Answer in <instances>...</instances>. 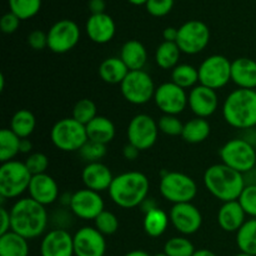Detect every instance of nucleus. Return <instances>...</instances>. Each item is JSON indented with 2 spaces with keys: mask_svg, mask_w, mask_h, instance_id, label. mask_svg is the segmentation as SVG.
I'll list each match as a JSON object with an SVG mask.
<instances>
[{
  "mask_svg": "<svg viewBox=\"0 0 256 256\" xmlns=\"http://www.w3.org/2000/svg\"><path fill=\"white\" fill-rule=\"evenodd\" d=\"M155 82L152 75L145 70H132L129 72L120 84V92L122 98L132 105L148 104L154 100Z\"/></svg>",
  "mask_w": 256,
  "mask_h": 256,
  "instance_id": "9",
  "label": "nucleus"
},
{
  "mask_svg": "<svg viewBox=\"0 0 256 256\" xmlns=\"http://www.w3.org/2000/svg\"><path fill=\"white\" fill-rule=\"evenodd\" d=\"M0 219H2L0 235L12 232V218H10V210H8L4 205H2V208H0Z\"/></svg>",
  "mask_w": 256,
  "mask_h": 256,
  "instance_id": "47",
  "label": "nucleus"
},
{
  "mask_svg": "<svg viewBox=\"0 0 256 256\" xmlns=\"http://www.w3.org/2000/svg\"><path fill=\"white\" fill-rule=\"evenodd\" d=\"M50 140L60 152H79L89 138L84 124L76 122L74 118H62L50 129Z\"/></svg>",
  "mask_w": 256,
  "mask_h": 256,
  "instance_id": "5",
  "label": "nucleus"
},
{
  "mask_svg": "<svg viewBox=\"0 0 256 256\" xmlns=\"http://www.w3.org/2000/svg\"><path fill=\"white\" fill-rule=\"evenodd\" d=\"M159 190L166 202L175 204L192 202L198 194V184L192 176L180 172H162Z\"/></svg>",
  "mask_w": 256,
  "mask_h": 256,
  "instance_id": "6",
  "label": "nucleus"
},
{
  "mask_svg": "<svg viewBox=\"0 0 256 256\" xmlns=\"http://www.w3.org/2000/svg\"><path fill=\"white\" fill-rule=\"evenodd\" d=\"M179 29L176 44L182 52L186 55L200 54L210 42V29L204 22L189 20Z\"/></svg>",
  "mask_w": 256,
  "mask_h": 256,
  "instance_id": "12",
  "label": "nucleus"
},
{
  "mask_svg": "<svg viewBox=\"0 0 256 256\" xmlns=\"http://www.w3.org/2000/svg\"><path fill=\"white\" fill-rule=\"evenodd\" d=\"M28 45L32 49L36 50H44L48 48V32H44L42 30H32L29 35H28Z\"/></svg>",
  "mask_w": 256,
  "mask_h": 256,
  "instance_id": "45",
  "label": "nucleus"
},
{
  "mask_svg": "<svg viewBox=\"0 0 256 256\" xmlns=\"http://www.w3.org/2000/svg\"><path fill=\"white\" fill-rule=\"evenodd\" d=\"M69 210L78 219L94 222L105 210V202L100 192L85 188L72 192Z\"/></svg>",
  "mask_w": 256,
  "mask_h": 256,
  "instance_id": "14",
  "label": "nucleus"
},
{
  "mask_svg": "<svg viewBox=\"0 0 256 256\" xmlns=\"http://www.w3.org/2000/svg\"><path fill=\"white\" fill-rule=\"evenodd\" d=\"M202 182L205 189L222 202L239 200L242 190L246 186L244 174L222 162L210 165L205 170Z\"/></svg>",
  "mask_w": 256,
  "mask_h": 256,
  "instance_id": "3",
  "label": "nucleus"
},
{
  "mask_svg": "<svg viewBox=\"0 0 256 256\" xmlns=\"http://www.w3.org/2000/svg\"><path fill=\"white\" fill-rule=\"evenodd\" d=\"M82 180L86 189L102 192L109 190L114 180V175L104 162H88L82 172Z\"/></svg>",
  "mask_w": 256,
  "mask_h": 256,
  "instance_id": "22",
  "label": "nucleus"
},
{
  "mask_svg": "<svg viewBox=\"0 0 256 256\" xmlns=\"http://www.w3.org/2000/svg\"><path fill=\"white\" fill-rule=\"evenodd\" d=\"M94 226L102 232L104 236L114 235L119 230L120 222L116 215L109 210H104L96 219L94 220Z\"/></svg>",
  "mask_w": 256,
  "mask_h": 256,
  "instance_id": "39",
  "label": "nucleus"
},
{
  "mask_svg": "<svg viewBox=\"0 0 256 256\" xmlns=\"http://www.w3.org/2000/svg\"><path fill=\"white\" fill-rule=\"evenodd\" d=\"M80 40V28L70 19L54 22L48 32V49L55 54H65L74 49Z\"/></svg>",
  "mask_w": 256,
  "mask_h": 256,
  "instance_id": "13",
  "label": "nucleus"
},
{
  "mask_svg": "<svg viewBox=\"0 0 256 256\" xmlns=\"http://www.w3.org/2000/svg\"><path fill=\"white\" fill-rule=\"evenodd\" d=\"M169 224V214H166L160 208H155V209H152L150 212H145L142 228H144V232H146L148 236L155 239V238H160L165 234Z\"/></svg>",
  "mask_w": 256,
  "mask_h": 256,
  "instance_id": "28",
  "label": "nucleus"
},
{
  "mask_svg": "<svg viewBox=\"0 0 256 256\" xmlns=\"http://www.w3.org/2000/svg\"><path fill=\"white\" fill-rule=\"evenodd\" d=\"M210 132H212V126L208 119L195 116L194 119L184 122L182 138L189 144H200L210 136Z\"/></svg>",
  "mask_w": 256,
  "mask_h": 256,
  "instance_id": "29",
  "label": "nucleus"
},
{
  "mask_svg": "<svg viewBox=\"0 0 256 256\" xmlns=\"http://www.w3.org/2000/svg\"><path fill=\"white\" fill-rule=\"evenodd\" d=\"M128 2H129L130 4L136 5V6H139V5H145V4H146L148 0H128Z\"/></svg>",
  "mask_w": 256,
  "mask_h": 256,
  "instance_id": "54",
  "label": "nucleus"
},
{
  "mask_svg": "<svg viewBox=\"0 0 256 256\" xmlns=\"http://www.w3.org/2000/svg\"><path fill=\"white\" fill-rule=\"evenodd\" d=\"M235 256H252V255H249V254H245V252H240L239 254H236Z\"/></svg>",
  "mask_w": 256,
  "mask_h": 256,
  "instance_id": "56",
  "label": "nucleus"
},
{
  "mask_svg": "<svg viewBox=\"0 0 256 256\" xmlns=\"http://www.w3.org/2000/svg\"><path fill=\"white\" fill-rule=\"evenodd\" d=\"M174 2L175 0H148L145 8L152 16L162 18L172 12Z\"/></svg>",
  "mask_w": 256,
  "mask_h": 256,
  "instance_id": "44",
  "label": "nucleus"
},
{
  "mask_svg": "<svg viewBox=\"0 0 256 256\" xmlns=\"http://www.w3.org/2000/svg\"><path fill=\"white\" fill-rule=\"evenodd\" d=\"M170 224L184 236L194 235L202 225V214L192 202L172 205L169 212Z\"/></svg>",
  "mask_w": 256,
  "mask_h": 256,
  "instance_id": "16",
  "label": "nucleus"
},
{
  "mask_svg": "<svg viewBox=\"0 0 256 256\" xmlns=\"http://www.w3.org/2000/svg\"><path fill=\"white\" fill-rule=\"evenodd\" d=\"M86 132L88 138L92 142L108 145L114 140L115 134H116V128L109 118L98 115L95 119H92L86 125Z\"/></svg>",
  "mask_w": 256,
  "mask_h": 256,
  "instance_id": "27",
  "label": "nucleus"
},
{
  "mask_svg": "<svg viewBox=\"0 0 256 256\" xmlns=\"http://www.w3.org/2000/svg\"><path fill=\"white\" fill-rule=\"evenodd\" d=\"M192 256H218V255L209 249H199L194 252V255Z\"/></svg>",
  "mask_w": 256,
  "mask_h": 256,
  "instance_id": "52",
  "label": "nucleus"
},
{
  "mask_svg": "<svg viewBox=\"0 0 256 256\" xmlns=\"http://www.w3.org/2000/svg\"><path fill=\"white\" fill-rule=\"evenodd\" d=\"M255 146H256V145H255Z\"/></svg>",
  "mask_w": 256,
  "mask_h": 256,
  "instance_id": "58",
  "label": "nucleus"
},
{
  "mask_svg": "<svg viewBox=\"0 0 256 256\" xmlns=\"http://www.w3.org/2000/svg\"><path fill=\"white\" fill-rule=\"evenodd\" d=\"M158 122L149 114H136L132 118L126 128L128 142L140 152L149 150L156 144L159 136Z\"/></svg>",
  "mask_w": 256,
  "mask_h": 256,
  "instance_id": "11",
  "label": "nucleus"
},
{
  "mask_svg": "<svg viewBox=\"0 0 256 256\" xmlns=\"http://www.w3.org/2000/svg\"><path fill=\"white\" fill-rule=\"evenodd\" d=\"M42 256H75L72 235L66 229L54 228L45 232L40 242Z\"/></svg>",
  "mask_w": 256,
  "mask_h": 256,
  "instance_id": "19",
  "label": "nucleus"
},
{
  "mask_svg": "<svg viewBox=\"0 0 256 256\" xmlns=\"http://www.w3.org/2000/svg\"><path fill=\"white\" fill-rule=\"evenodd\" d=\"M222 118L234 129L256 128V90L235 89L222 102Z\"/></svg>",
  "mask_w": 256,
  "mask_h": 256,
  "instance_id": "4",
  "label": "nucleus"
},
{
  "mask_svg": "<svg viewBox=\"0 0 256 256\" xmlns=\"http://www.w3.org/2000/svg\"><path fill=\"white\" fill-rule=\"evenodd\" d=\"M88 8L92 12V14H102L105 12V0H89L88 2Z\"/></svg>",
  "mask_w": 256,
  "mask_h": 256,
  "instance_id": "49",
  "label": "nucleus"
},
{
  "mask_svg": "<svg viewBox=\"0 0 256 256\" xmlns=\"http://www.w3.org/2000/svg\"><path fill=\"white\" fill-rule=\"evenodd\" d=\"M75 256H105L106 240L95 226H82L72 235Z\"/></svg>",
  "mask_w": 256,
  "mask_h": 256,
  "instance_id": "17",
  "label": "nucleus"
},
{
  "mask_svg": "<svg viewBox=\"0 0 256 256\" xmlns=\"http://www.w3.org/2000/svg\"><path fill=\"white\" fill-rule=\"evenodd\" d=\"M120 59L124 62L130 72L144 70L148 62V50L139 40H128L120 49Z\"/></svg>",
  "mask_w": 256,
  "mask_h": 256,
  "instance_id": "25",
  "label": "nucleus"
},
{
  "mask_svg": "<svg viewBox=\"0 0 256 256\" xmlns=\"http://www.w3.org/2000/svg\"><path fill=\"white\" fill-rule=\"evenodd\" d=\"M239 202L248 216L256 219V184H246L240 195Z\"/></svg>",
  "mask_w": 256,
  "mask_h": 256,
  "instance_id": "42",
  "label": "nucleus"
},
{
  "mask_svg": "<svg viewBox=\"0 0 256 256\" xmlns=\"http://www.w3.org/2000/svg\"><path fill=\"white\" fill-rule=\"evenodd\" d=\"M246 212L240 205L239 200H234V202H222L218 212L216 220L220 229L226 232L236 234L238 230L246 222Z\"/></svg>",
  "mask_w": 256,
  "mask_h": 256,
  "instance_id": "23",
  "label": "nucleus"
},
{
  "mask_svg": "<svg viewBox=\"0 0 256 256\" xmlns=\"http://www.w3.org/2000/svg\"><path fill=\"white\" fill-rule=\"evenodd\" d=\"M140 152H140L136 146L129 144V142L122 148V156H124L128 162H134V160H136L138 158H139Z\"/></svg>",
  "mask_w": 256,
  "mask_h": 256,
  "instance_id": "48",
  "label": "nucleus"
},
{
  "mask_svg": "<svg viewBox=\"0 0 256 256\" xmlns=\"http://www.w3.org/2000/svg\"><path fill=\"white\" fill-rule=\"evenodd\" d=\"M24 162L32 175L45 174L49 168V158L44 152H32Z\"/></svg>",
  "mask_w": 256,
  "mask_h": 256,
  "instance_id": "43",
  "label": "nucleus"
},
{
  "mask_svg": "<svg viewBox=\"0 0 256 256\" xmlns=\"http://www.w3.org/2000/svg\"><path fill=\"white\" fill-rule=\"evenodd\" d=\"M159 132L168 136H182L184 122L179 119L178 115L162 114L158 120Z\"/></svg>",
  "mask_w": 256,
  "mask_h": 256,
  "instance_id": "40",
  "label": "nucleus"
},
{
  "mask_svg": "<svg viewBox=\"0 0 256 256\" xmlns=\"http://www.w3.org/2000/svg\"><path fill=\"white\" fill-rule=\"evenodd\" d=\"M195 252L194 244L184 235L170 238L164 244V252L168 256H192Z\"/></svg>",
  "mask_w": 256,
  "mask_h": 256,
  "instance_id": "36",
  "label": "nucleus"
},
{
  "mask_svg": "<svg viewBox=\"0 0 256 256\" xmlns=\"http://www.w3.org/2000/svg\"><path fill=\"white\" fill-rule=\"evenodd\" d=\"M189 94L172 82H166L156 86L154 102L158 109L166 115H180L188 108Z\"/></svg>",
  "mask_w": 256,
  "mask_h": 256,
  "instance_id": "15",
  "label": "nucleus"
},
{
  "mask_svg": "<svg viewBox=\"0 0 256 256\" xmlns=\"http://www.w3.org/2000/svg\"><path fill=\"white\" fill-rule=\"evenodd\" d=\"M178 35H179V29H176V28H174V26L165 28L164 32H162V38H164V42H176Z\"/></svg>",
  "mask_w": 256,
  "mask_h": 256,
  "instance_id": "50",
  "label": "nucleus"
},
{
  "mask_svg": "<svg viewBox=\"0 0 256 256\" xmlns=\"http://www.w3.org/2000/svg\"><path fill=\"white\" fill-rule=\"evenodd\" d=\"M36 128V118L30 110L19 109L10 119V130L20 139H28L32 135Z\"/></svg>",
  "mask_w": 256,
  "mask_h": 256,
  "instance_id": "31",
  "label": "nucleus"
},
{
  "mask_svg": "<svg viewBox=\"0 0 256 256\" xmlns=\"http://www.w3.org/2000/svg\"><path fill=\"white\" fill-rule=\"evenodd\" d=\"M98 116V108L95 102L92 99H80L75 102L74 108H72V118H74L76 122H82L86 126L92 119Z\"/></svg>",
  "mask_w": 256,
  "mask_h": 256,
  "instance_id": "38",
  "label": "nucleus"
},
{
  "mask_svg": "<svg viewBox=\"0 0 256 256\" xmlns=\"http://www.w3.org/2000/svg\"><path fill=\"white\" fill-rule=\"evenodd\" d=\"M124 256H152L149 252H144V250H132V252H126Z\"/></svg>",
  "mask_w": 256,
  "mask_h": 256,
  "instance_id": "53",
  "label": "nucleus"
},
{
  "mask_svg": "<svg viewBox=\"0 0 256 256\" xmlns=\"http://www.w3.org/2000/svg\"><path fill=\"white\" fill-rule=\"evenodd\" d=\"M32 174L25 162L19 160L2 162L0 166V198L18 199L29 190Z\"/></svg>",
  "mask_w": 256,
  "mask_h": 256,
  "instance_id": "7",
  "label": "nucleus"
},
{
  "mask_svg": "<svg viewBox=\"0 0 256 256\" xmlns=\"http://www.w3.org/2000/svg\"><path fill=\"white\" fill-rule=\"evenodd\" d=\"M9 8L20 20H28L40 12L42 0H9Z\"/></svg>",
  "mask_w": 256,
  "mask_h": 256,
  "instance_id": "37",
  "label": "nucleus"
},
{
  "mask_svg": "<svg viewBox=\"0 0 256 256\" xmlns=\"http://www.w3.org/2000/svg\"><path fill=\"white\" fill-rule=\"evenodd\" d=\"M5 89V78L4 75H0V92H2V90Z\"/></svg>",
  "mask_w": 256,
  "mask_h": 256,
  "instance_id": "55",
  "label": "nucleus"
},
{
  "mask_svg": "<svg viewBox=\"0 0 256 256\" xmlns=\"http://www.w3.org/2000/svg\"><path fill=\"white\" fill-rule=\"evenodd\" d=\"M29 240L15 232L0 235V256H29Z\"/></svg>",
  "mask_w": 256,
  "mask_h": 256,
  "instance_id": "30",
  "label": "nucleus"
},
{
  "mask_svg": "<svg viewBox=\"0 0 256 256\" xmlns=\"http://www.w3.org/2000/svg\"><path fill=\"white\" fill-rule=\"evenodd\" d=\"M85 32L88 38L95 44H108L112 42L116 32V25L114 19L106 12L92 14L85 24Z\"/></svg>",
  "mask_w": 256,
  "mask_h": 256,
  "instance_id": "21",
  "label": "nucleus"
},
{
  "mask_svg": "<svg viewBox=\"0 0 256 256\" xmlns=\"http://www.w3.org/2000/svg\"><path fill=\"white\" fill-rule=\"evenodd\" d=\"M172 82L182 89L192 90L199 82L198 68L190 64H179L172 70Z\"/></svg>",
  "mask_w": 256,
  "mask_h": 256,
  "instance_id": "35",
  "label": "nucleus"
},
{
  "mask_svg": "<svg viewBox=\"0 0 256 256\" xmlns=\"http://www.w3.org/2000/svg\"><path fill=\"white\" fill-rule=\"evenodd\" d=\"M149 178L142 172H125L114 176L109 188V196L122 209H134L148 199Z\"/></svg>",
  "mask_w": 256,
  "mask_h": 256,
  "instance_id": "2",
  "label": "nucleus"
},
{
  "mask_svg": "<svg viewBox=\"0 0 256 256\" xmlns=\"http://www.w3.org/2000/svg\"><path fill=\"white\" fill-rule=\"evenodd\" d=\"M9 210L12 232L28 240L44 236L49 224V214L44 205L32 198H20Z\"/></svg>",
  "mask_w": 256,
  "mask_h": 256,
  "instance_id": "1",
  "label": "nucleus"
},
{
  "mask_svg": "<svg viewBox=\"0 0 256 256\" xmlns=\"http://www.w3.org/2000/svg\"><path fill=\"white\" fill-rule=\"evenodd\" d=\"M232 82L239 89L256 90V60L248 56L232 60Z\"/></svg>",
  "mask_w": 256,
  "mask_h": 256,
  "instance_id": "24",
  "label": "nucleus"
},
{
  "mask_svg": "<svg viewBox=\"0 0 256 256\" xmlns=\"http://www.w3.org/2000/svg\"><path fill=\"white\" fill-rule=\"evenodd\" d=\"M199 84L219 90L232 82V62L220 54L205 58L198 68Z\"/></svg>",
  "mask_w": 256,
  "mask_h": 256,
  "instance_id": "10",
  "label": "nucleus"
},
{
  "mask_svg": "<svg viewBox=\"0 0 256 256\" xmlns=\"http://www.w3.org/2000/svg\"><path fill=\"white\" fill-rule=\"evenodd\" d=\"M236 245L245 254L256 256V219H249L238 230Z\"/></svg>",
  "mask_w": 256,
  "mask_h": 256,
  "instance_id": "33",
  "label": "nucleus"
},
{
  "mask_svg": "<svg viewBox=\"0 0 256 256\" xmlns=\"http://www.w3.org/2000/svg\"><path fill=\"white\" fill-rule=\"evenodd\" d=\"M182 50L179 49L176 42H162L158 45L155 50L154 59L158 66L162 70H172L179 65Z\"/></svg>",
  "mask_w": 256,
  "mask_h": 256,
  "instance_id": "32",
  "label": "nucleus"
},
{
  "mask_svg": "<svg viewBox=\"0 0 256 256\" xmlns=\"http://www.w3.org/2000/svg\"><path fill=\"white\" fill-rule=\"evenodd\" d=\"M20 139L10 128H4L0 130V162H6L15 160L18 154H20Z\"/></svg>",
  "mask_w": 256,
  "mask_h": 256,
  "instance_id": "34",
  "label": "nucleus"
},
{
  "mask_svg": "<svg viewBox=\"0 0 256 256\" xmlns=\"http://www.w3.org/2000/svg\"><path fill=\"white\" fill-rule=\"evenodd\" d=\"M154 256H168L166 254H165V252H159V254H155Z\"/></svg>",
  "mask_w": 256,
  "mask_h": 256,
  "instance_id": "57",
  "label": "nucleus"
},
{
  "mask_svg": "<svg viewBox=\"0 0 256 256\" xmlns=\"http://www.w3.org/2000/svg\"><path fill=\"white\" fill-rule=\"evenodd\" d=\"M20 22L22 20L14 12H5L2 16V19H0V29H2L4 34H12V32H15L19 29Z\"/></svg>",
  "mask_w": 256,
  "mask_h": 256,
  "instance_id": "46",
  "label": "nucleus"
},
{
  "mask_svg": "<svg viewBox=\"0 0 256 256\" xmlns=\"http://www.w3.org/2000/svg\"><path fill=\"white\" fill-rule=\"evenodd\" d=\"M130 70L124 64L120 56H110L102 60L99 65V76L104 82L110 85L122 84Z\"/></svg>",
  "mask_w": 256,
  "mask_h": 256,
  "instance_id": "26",
  "label": "nucleus"
},
{
  "mask_svg": "<svg viewBox=\"0 0 256 256\" xmlns=\"http://www.w3.org/2000/svg\"><path fill=\"white\" fill-rule=\"evenodd\" d=\"M32 140H30L29 138H28V139H22V142H20V152H22V154H32Z\"/></svg>",
  "mask_w": 256,
  "mask_h": 256,
  "instance_id": "51",
  "label": "nucleus"
},
{
  "mask_svg": "<svg viewBox=\"0 0 256 256\" xmlns=\"http://www.w3.org/2000/svg\"><path fill=\"white\" fill-rule=\"evenodd\" d=\"M219 155L222 164L244 175L256 166V146L244 138L228 140L220 148Z\"/></svg>",
  "mask_w": 256,
  "mask_h": 256,
  "instance_id": "8",
  "label": "nucleus"
},
{
  "mask_svg": "<svg viewBox=\"0 0 256 256\" xmlns=\"http://www.w3.org/2000/svg\"><path fill=\"white\" fill-rule=\"evenodd\" d=\"M28 192H29V198L44 206L54 204L62 195L56 180L46 172L32 175Z\"/></svg>",
  "mask_w": 256,
  "mask_h": 256,
  "instance_id": "20",
  "label": "nucleus"
},
{
  "mask_svg": "<svg viewBox=\"0 0 256 256\" xmlns=\"http://www.w3.org/2000/svg\"><path fill=\"white\" fill-rule=\"evenodd\" d=\"M106 145L100 144V142H92V140H88L84 144V146L79 150L80 156L88 162H100V160L106 155Z\"/></svg>",
  "mask_w": 256,
  "mask_h": 256,
  "instance_id": "41",
  "label": "nucleus"
},
{
  "mask_svg": "<svg viewBox=\"0 0 256 256\" xmlns=\"http://www.w3.org/2000/svg\"><path fill=\"white\" fill-rule=\"evenodd\" d=\"M188 108L196 118L208 119L219 109V96L216 90L210 89L199 84L192 88L189 92Z\"/></svg>",
  "mask_w": 256,
  "mask_h": 256,
  "instance_id": "18",
  "label": "nucleus"
}]
</instances>
